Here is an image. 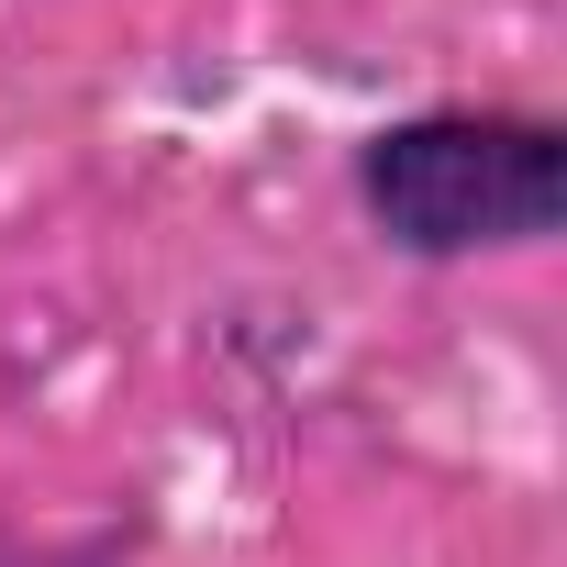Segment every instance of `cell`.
<instances>
[{
    "instance_id": "cell-1",
    "label": "cell",
    "mask_w": 567,
    "mask_h": 567,
    "mask_svg": "<svg viewBox=\"0 0 567 567\" xmlns=\"http://www.w3.org/2000/svg\"><path fill=\"white\" fill-rule=\"evenodd\" d=\"M357 212L390 256L467 267V256H534L567 234V123L556 112H478L434 101L357 145Z\"/></svg>"
}]
</instances>
